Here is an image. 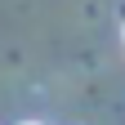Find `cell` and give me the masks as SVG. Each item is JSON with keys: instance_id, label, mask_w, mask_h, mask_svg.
I'll list each match as a JSON object with an SVG mask.
<instances>
[{"instance_id": "2", "label": "cell", "mask_w": 125, "mask_h": 125, "mask_svg": "<svg viewBox=\"0 0 125 125\" xmlns=\"http://www.w3.org/2000/svg\"><path fill=\"white\" fill-rule=\"evenodd\" d=\"M121 36H125V31H121Z\"/></svg>"}, {"instance_id": "1", "label": "cell", "mask_w": 125, "mask_h": 125, "mask_svg": "<svg viewBox=\"0 0 125 125\" xmlns=\"http://www.w3.org/2000/svg\"><path fill=\"white\" fill-rule=\"evenodd\" d=\"M22 125H36V121H22Z\"/></svg>"}]
</instances>
